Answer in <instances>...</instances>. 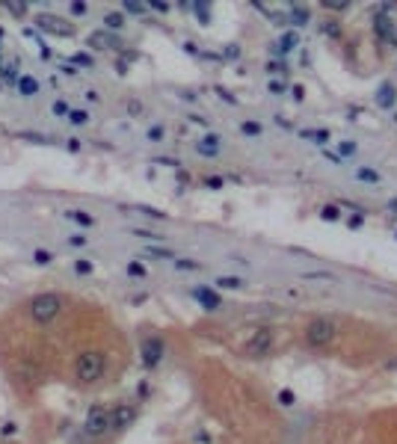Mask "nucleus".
<instances>
[{
	"label": "nucleus",
	"mask_w": 397,
	"mask_h": 444,
	"mask_svg": "<svg viewBox=\"0 0 397 444\" xmlns=\"http://www.w3.org/2000/svg\"><path fill=\"white\" fill-rule=\"evenodd\" d=\"M74 370H77V379L80 382H98L107 370V359H104L101 353H83L80 359L74 361Z\"/></svg>",
	"instance_id": "nucleus-1"
},
{
	"label": "nucleus",
	"mask_w": 397,
	"mask_h": 444,
	"mask_svg": "<svg viewBox=\"0 0 397 444\" xmlns=\"http://www.w3.org/2000/svg\"><path fill=\"white\" fill-rule=\"evenodd\" d=\"M335 332H338V326L332 323L329 317H317V320H311L306 326V341L311 346H329L335 341Z\"/></svg>",
	"instance_id": "nucleus-2"
},
{
	"label": "nucleus",
	"mask_w": 397,
	"mask_h": 444,
	"mask_svg": "<svg viewBox=\"0 0 397 444\" xmlns=\"http://www.w3.org/2000/svg\"><path fill=\"white\" fill-rule=\"evenodd\" d=\"M59 296L56 293H39L33 302H30V314H33L36 323H51L53 317L59 314Z\"/></svg>",
	"instance_id": "nucleus-3"
},
{
	"label": "nucleus",
	"mask_w": 397,
	"mask_h": 444,
	"mask_svg": "<svg viewBox=\"0 0 397 444\" xmlns=\"http://www.w3.org/2000/svg\"><path fill=\"white\" fill-rule=\"evenodd\" d=\"M113 427V411L104 406H92L86 415V432L89 435H104L107 429Z\"/></svg>",
	"instance_id": "nucleus-4"
},
{
	"label": "nucleus",
	"mask_w": 397,
	"mask_h": 444,
	"mask_svg": "<svg viewBox=\"0 0 397 444\" xmlns=\"http://www.w3.org/2000/svg\"><path fill=\"white\" fill-rule=\"evenodd\" d=\"M270 346H273V329H267V326H258V329L246 338V350H249L252 356H264Z\"/></svg>",
	"instance_id": "nucleus-5"
},
{
	"label": "nucleus",
	"mask_w": 397,
	"mask_h": 444,
	"mask_svg": "<svg viewBox=\"0 0 397 444\" xmlns=\"http://www.w3.org/2000/svg\"><path fill=\"white\" fill-rule=\"evenodd\" d=\"M36 24H39L45 33H53V36H74V27H71L69 21L56 18V15H39V18H36Z\"/></svg>",
	"instance_id": "nucleus-6"
},
{
	"label": "nucleus",
	"mask_w": 397,
	"mask_h": 444,
	"mask_svg": "<svg viewBox=\"0 0 397 444\" xmlns=\"http://www.w3.org/2000/svg\"><path fill=\"white\" fill-rule=\"evenodd\" d=\"M163 350H166V343L160 341V338H148V341L142 343V364L151 370L157 367V361L163 359Z\"/></svg>",
	"instance_id": "nucleus-7"
},
{
	"label": "nucleus",
	"mask_w": 397,
	"mask_h": 444,
	"mask_svg": "<svg viewBox=\"0 0 397 444\" xmlns=\"http://www.w3.org/2000/svg\"><path fill=\"white\" fill-rule=\"evenodd\" d=\"M193 296H196V299H199V305L207 308V311H213V308L223 305V296H220L217 291H210V288H205V284H199V288L193 291Z\"/></svg>",
	"instance_id": "nucleus-8"
},
{
	"label": "nucleus",
	"mask_w": 397,
	"mask_h": 444,
	"mask_svg": "<svg viewBox=\"0 0 397 444\" xmlns=\"http://www.w3.org/2000/svg\"><path fill=\"white\" fill-rule=\"evenodd\" d=\"M199 154H207V157H217L220 154V134H205V137L196 142Z\"/></svg>",
	"instance_id": "nucleus-9"
},
{
	"label": "nucleus",
	"mask_w": 397,
	"mask_h": 444,
	"mask_svg": "<svg viewBox=\"0 0 397 444\" xmlns=\"http://www.w3.org/2000/svg\"><path fill=\"white\" fill-rule=\"evenodd\" d=\"M89 45L95 48V51H101V48H116L119 45V39L110 33H104V30H95V33L89 36Z\"/></svg>",
	"instance_id": "nucleus-10"
},
{
	"label": "nucleus",
	"mask_w": 397,
	"mask_h": 444,
	"mask_svg": "<svg viewBox=\"0 0 397 444\" xmlns=\"http://www.w3.org/2000/svg\"><path fill=\"white\" fill-rule=\"evenodd\" d=\"M394 101H397V89L391 83H382L380 92H377V104L380 107H394Z\"/></svg>",
	"instance_id": "nucleus-11"
},
{
	"label": "nucleus",
	"mask_w": 397,
	"mask_h": 444,
	"mask_svg": "<svg viewBox=\"0 0 397 444\" xmlns=\"http://www.w3.org/2000/svg\"><path fill=\"white\" fill-rule=\"evenodd\" d=\"M134 421V409H128V406H119V409L113 411V427L116 429H125L128 424Z\"/></svg>",
	"instance_id": "nucleus-12"
},
{
	"label": "nucleus",
	"mask_w": 397,
	"mask_h": 444,
	"mask_svg": "<svg viewBox=\"0 0 397 444\" xmlns=\"http://www.w3.org/2000/svg\"><path fill=\"white\" fill-rule=\"evenodd\" d=\"M217 288H220V291H240L243 278H237V275H220V278H217Z\"/></svg>",
	"instance_id": "nucleus-13"
},
{
	"label": "nucleus",
	"mask_w": 397,
	"mask_h": 444,
	"mask_svg": "<svg viewBox=\"0 0 397 444\" xmlns=\"http://www.w3.org/2000/svg\"><path fill=\"white\" fill-rule=\"evenodd\" d=\"M18 92H21V95H36V92H39V80H36V77H27V74H21V80H18Z\"/></svg>",
	"instance_id": "nucleus-14"
},
{
	"label": "nucleus",
	"mask_w": 397,
	"mask_h": 444,
	"mask_svg": "<svg viewBox=\"0 0 397 444\" xmlns=\"http://www.w3.org/2000/svg\"><path fill=\"white\" fill-rule=\"evenodd\" d=\"M66 216L74 219L77 225H83V228H92V225H95V216H89L86 210H66Z\"/></svg>",
	"instance_id": "nucleus-15"
},
{
	"label": "nucleus",
	"mask_w": 397,
	"mask_h": 444,
	"mask_svg": "<svg viewBox=\"0 0 397 444\" xmlns=\"http://www.w3.org/2000/svg\"><path fill=\"white\" fill-rule=\"evenodd\" d=\"M377 33H380L382 42H394V39H391V21H388L385 15H377Z\"/></svg>",
	"instance_id": "nucleus-16"
},
{
	"label": "nucleus",
	"mask_w": 397,
	"mask_h": 444,
	"mask_svg": "<svg viewBox=\"0 0 397 444\" xmlns=\"http://www.w3.org/2000/svg\"><path fill=\"white\" fill-rule=\"evenodd\" d=\"M302 137L311 139V142H317V145H326V142H329V131H326V128H317V131H302Z\"/></svg>",
	"instance_id": "nucleus-17"
},
{
	"label": "nucleus",
	"mask_w": 397,
	"mask_h": 444,
	"mask_svg": "<svg viewBox=\"0 0 397 444\" xmlns=\"http://www.w3.org/2000/svg\"><path fill=\"white\" fill-rule=\"evenodd\" d=\"M356 178H359V181H364V184H380V181H382V178H380V172L368 169V166L356 169Z\"/></svg>",
	"instance_id": "nucleus-18"
},
{
	"label": "nucleus",
	"mask_w": 397,
	"mask_h": 444,
	"mask_svg": "<svg viewBox=\"0 0 397 444\" xmlns=\"http://www.w3.org/2000/svg\"><path fill=\"white\" fill-rule=\"evenodd\" d=\"M296 42H299V36H296L294 30H291V33H285V36H282V45H279V51H282V53L294 51V48H296Z\"/></svg>",
	"instance_id": "nucleus-19"
},
{
	"label": "nucleus",
	"mask_w": 397,
	"mask_h": 444,
	"mask_svg": "<svg viewBox=\"0 0 397 444\" xmlns=\"http://www.w3.org/2000/svg\"><path fill=\"white\" fill-rule=\"evenodd\" d=\"M121 24H125V15L121 12H107L104 15V27H110V30H119Z\"/></svg>",
	"instance_id": "nucleus-20"
},
{
	"label": "nucleus",
	"mask_w": 397,
	"mask_h": 444,
	"mask_svg": "<svg viewBox=\"0 0 397 444\" xmlns=\"http://www.w3.org/2000/svg\"><path fill=\"white\" fill-rule=\"evenodd\" d=\"M240 131H243V137H261L264 134V128H261L258 121H243Z\"/></svg>",
	"instance_id": "nucleus-21"
},
{
	"label": "nucleus",
	"mask_w": 397,
	"mask_h": 444,
	"mask_svg": "<svg viewBox=\"0 0 397 444\" xmlns=\"http://www.w3.org/2000/svg\"><path fill=\"white\" fill-rule=\"evenodd\" d=\"M0 77L9 80V83H15V86H18V80H21V74H18L15 66H0Z\"/></svg>",
	"instance_id": "nucleus-22"
},
{
	"label": "nucleus",
	"mask_w": 397,
	"mask_h": 444,
	"mask_svg": "<svg viewBox=\"0 0 397 444\" xmlns=\"http://www.w3.org/2000/svg\"><path fill=\"white\" fill-rule=\"evenodd\" d=\"M71 62H74V66H80V69H92V66H95V59H92L89 53H83V51L74 53V56H71Z\"/></svg>",
	"instance_id": "nucleus-23"
},
{
	"label": "nucleus",
	"mask_w": 397,
	"mask_h": 444,
	"mask_svg": "<svg viewBox=\"0 0 397 444\" xmlns=\"http://www.w3.org/2000/svg\"><path fill=\"white\" fill-rule=\"evenodd\" d=\"M320 216H323V219H326V222H335V219H341V207H338V205H326V207H323V210H320Z\"/></svg>",
	"instance_id": "nucleus-24"
},
{
	"label": "nucleus",
	"mask_w": 397,
	"mask_h": 444,
	"mask_svg": "<svg viewBox=\"0 0 397 444\" xmlns=\"http://www.w3.org/2000/svg\"><path fill=\"white\" fill-rule=\"evenodd\" d=\"M69 121H71V124H86L89 113H86V110H69Z\"/></svg>",
	"instance_id": "nucleus-25"
},
{
	"label": "nucleus",
	"mask_w": 397,
	"mask_h": 444,
	"mask_svg": "<svg viewBox=\"0 0 397 444\" xmlns=\"http://www.w3.org/2000/svg\"><path fill=\"white\" fill-rule=\"evenodd\" d=\"M279 403H282V406H294V403H296V394L291 391V388H282V391H279Z\"/></svg>",
	"instance_id": "nucleus-26"
},
{
	"label": "nucleus",
	"mask_w": 397,
	"mask_h": 444,
	"mask_svg": "<svg viewBox=\"0 0 397 444\" xmlns=\"http://www.w3.org/2000/svg\"><path fill=\"white\" fill-rule=\"evenodd\" d=\"M145 9H148V6H142V3H134V0L128 3V0H125V12H128V15H145Z\"/></svg>",
	"instance_id": "nucleus-27"
},
{
	"label": "nucleus",
	"mask_w": 397,
	"mask_h": 444,
	"mask_svg": "<svg viewBox=\"0 0 397 444\" xmlns=\"http://www.w3.org/2000/svg\"><path fill=\"white\" fill-rule=\"evenodd\" d=\"M291 21H296V24H309V12H306L302 6H294V9H291Z\"/></svg>",
	"instance_id": "nucleus-28"
},
{
	"label": "nucleus",
	"mask_w": 397,
	"mask_h": 444,
	"mask_svg": "<svg viewBox=\"0 0 397 444\" xmlns=\"http://www.w3.org/2000/svg\"><path fill=\"white\" fill-rule=\"evenodd\" d=\"M33 261L45 267V264H51V261H53V255L48 252V249H36V252H33Z\"/></svg>",
	"instance_id": "nucleus-29"
},
{
	"label": "nucleus",
	"mask_w": 397,
	"mask_h": 444,
	"mask_svg": "<svg viewBox=\"0 0 397 444\" xmlns=\"http://www.w3.org/2000/svg\"><path fill=\"white\" fill-rule=\"evenodd\" d=\"M145 255H148V258H175V252H169V249H157V246H148V249H145Z\"/></svg>",
	"instance_id": "nucleus-30"
},
{
	"label": "nucleus",
	"mask_w": 397,
	"mask_h": 444,
	"mask_svg": "<svg viewBox=\"0 0 397 444\" xmlns=\"http://www.w3.org/2000/svg\"><path fill=\"white\" fill-rule=\"evenodd\" d=\"M163 134H166V131H163V124H155V128H148V134H145V137H148V142H160V139H163Z\"/></svg>",
	"instance_id": "nucleus-31"
},
{
	"label": "nucleus",
	"mask_w": 397,
	"mask_h": 444,
	"mask_svg": "<svg viewBox=\"0 0 397 444\" xmlns=\"http://www.w3.org/2000/svg\"><path fill=\"white\" fill-rule=\"evenodd\" d=\"M128 275H137V278H145V267L139 261H131L128 264Z\"/></svg>",
	"instance_id": "nucleus-32"
},
{
	"label": "nucleus",
	"mask_w": 397,
	"mask_h": 444,
	"mask_svg": "<svg viewBox=\"0 0 397 444\" xmlns=\"http://www.w3.org/2000/svg\"><path fill=\"white\" fill-rule=\"evenodd\" d=\"M6 9H9L12 15L24 18V15H27V9H30V6H27V3H6Z\"/></svg>",
	"instance_id": "nucleus-33"
},
{
	"label": "nucleus",
	"mask_w": 397,
	"mask_h": 444,
	"mask_svg": "<svg viewBox=\"0 0 397 444\" xmlns=\"http://www.w3.org/2000/svg\"><path fill=\"white\" fill-rule=\"evenodd\" d=\"M175 267H178V270H199V264L190 261V258H175Z\"/></svg>",
	"instance_id": "nucleus-34"
},
{
	"label": "nucleus",
	"mask_w": 397,
	"mask_h": 444,
	"mask_svg": "<svg viewBox=\"0 0 397 444\" xmlns=\"http://www.w3.org/2000/svg\"><path fill=\"white\" fill-rule=\"evenodd\" d=\"M74 273L77 275H92V264H89V261H74Z\"/></svg>",
	"instance_id": "nucleus-35"
},
{
	"label": "nucleus",
	"mask_w": 397,
	"mask_h": 444,
	"mask_svg": "<svg viewBox=\"0 0 397 444\" xmlns=\"http://www.w3.org/2000/svg\"><path fill=\"white\" fill-rule=\"evenodd\" d=\"M353 151H356V142H350V139H347V142H341V145H338V157H350V154H353Z\"/></svg>",
	"instance_id": "nucleus-36"
},
{
	"label": "nucleus",
	"mask_w": 397,
	"mask_h": 444,
	"mask_svg": "<svg viewBox=\"0 0 397 444\" xmlns=\"http://www.w3.org/2000/svg\"><path fill=\"white\" fill-rule=\"evenodd\" d=\"M51 110H53V116H69V104L63 101V98H59V101H53Z\"/></svg>",
	"instance_id": "nucleus-37"
},
{
	"label": "nucleus",
	"mask_w": 397,
	"mask_h": 444,
	"mask_svg": "<svg viewBox=\"0 0 397 444\" xmlns=\"http://www.w3.org/2000/svg\"><path fill=\"white\" fill-rule=\"evenodd\" d=\"M302 278H309V281H332V273H306Z\"/></svg>",
	"instance_id": "nucleus-38"
},
{
	"label": "nucleus",
	"mask_w": 397,
	"mask_h": 444,
	"mask_svg": "<svg viewBox=\"0 0 397 444\" xmlns=\"http://www.w3.org/2000/svg\"><path fill=\"white\" fill-rule=\"evenodd\" d=\"M193 9H196V15H202V18H199L202 24H207V21H210V18H207V3H196Z\"/></svg>",
	"instance_id": "nucleus-39"
},
{
	"label": "nucleus",
	"mask_w": 397,
	"mask_h": 444,
	"mask_svg": "<svg viewBox=\"0 0 397 444\" xmlns=\"http://www.w3.org/2000/svg\"><path fill=\"white\" fill-rule=\"evenodd\" d=\"M267 89H270V95H282V92H285V83H282V80H270Z\"/></svg>",
	"instance_id": "nucleus-40"
},
{
	"label": "nucleus",
	"mask_w": 397,
	"mask_h": 444,
	"mask_svg": "<svg viewBox=\"0 0 397 444\" xmlns=\"http://www.w3.org/2000/svg\"><path fill=\"white\" fill-rule=\"evenodd\" d=\"M128 110H131V116H142V104H139L137 98H131V101H128Z\"/></svg>",
	"instance_id": "nucleus-41"
},
{
	"label": "nucleus",
	"mask_w": 397,
	"mask_h": 444,
	"mask_svg": "<svg viewBox=\"0 0 397 444\" xmlns=\"http://www.w3.org/2000/svg\"><path fill=\"white\" fill-rule=\"evenodd\" d=\"M264 69H267V74H279V71L285 69V66H282V62H279V59H270V62H267V66H264Z\"/></svg>",
	"instance_id": "nucleus-42"
},
{
	"label": "nucleus",
	"mask_w": 397,
	"mask_h": 444,
	"mask_svg": "<svg viewBox=\"0 0 397 444\" xmlns=\"http://www.w3.org/2000/svg\"><path fill=\"white\" fill-rule=\"evenodd\" d=\"M155 160H157V163H163V166H175V169L181 166V160H175V157H155Z\"/></svg>",
	"instance_id": "nucleus-43"
},
{
	"label": "nucleus",
	"mask_w": 397,
	"mask_h": 444,
	"mask_svg": "<svg viewBox=\"0 0 397 444\" xmlns=\"http://www.w3.org/2000/svg\"><path fill=\"white\" fill-rule=\"evenodd\" d=\"M217 95H220V98H225V101H228V104H237V98H234L231 92H225L223 86H217Z\"/></svg>",
	"instance_id": "nucleus-44"
},
{
	"label": "nucleus",
	"mask_w": 397,
	"mask_h": 444,
	"mask_svg": "<svg viewBox=\"0 0 397 444\" xmlns=\"http://www.w3.org/2000/svg\"><path fill=\"white\" fill-rule=\"evenodd\" d=\"M362 213H353V216H350V219H347V225H350V228H362Z\"/></svg>",
	"instance_id": "nucleus-45"
},
{
	"label": "nucleus",
	"mask_w": 397,
	"mask_h": 444,
	"mask_svg": "<svg viewBox=\"0 0 397 444\" xmlns=\"http://www.w3.org/2000/svg\"><path fill=\"white\" fill-rule=\"evenodd\" d=\"M71 15H86V3H71Z\"/></svg>",
	"instance_id": "nucleus-46"
},
{
	"label": "nucleus",
	"mask_w": 397,
	"mask_h": 444,
	"mask_svg": "<svg viewBox=\"0 0 397 444\" xmlns=\"http://www.w3.org/2000/svg\"><path fill=\"white\" fill-rule=\"evenodd\" d=\"M134 234H137V237H151V240H160V234H151V231H145V228H134Z\"/></svg>",
	"instance_id": "nucleus-47"
},
{
	"label": "nucleus",
	"mask_w": 397,
	"mask_h": 444,
	"mask_svg": "<svg viewBox=\"0 0 397 444\" xmlns=\"http://www.w3.org/2000/svg\"><path fill=\"white\" fill-rule=\"evenodd\" d=\"M205 184H207V187H210V189H220V187H223V184H225V181H223V178H207Z\"/></svg>",
	"instance_id": "nucleus-48"
},
{
	"label": "nucleus",
	"mask_w": 397,
	"mask_h": 444,
	"mask_svg": "<svg viewBox=\"0 0 397 444\" xmlns=\"http://www.w3.org/2000/svg\"><path fill=\"white\" fill-rule=\"evenodd\" d=\"M69 243L71 246H86V237L83 234H74V237H69Z\"/></svg>",
	"instance_id": "nucleus-49"
},
{
	"label": "nucleus",
	"mask_w": 397,
	"mask_h": 444,
	"mask_svg": "<svg viewBox=\"0 0 397 444\" xmlns=\"http://www.w3.org/2000/svg\"><path fill=\"white\" fill-rule=\"evenodd\" d=\"M302 95H306V92H302V86L294 83V98H296V101H302Z\"/></svg>",
	"instance_id": "nucleus-50"
},
{
	"label": "nucleus",
	"mask_w": 397,
	"mask_h": 444,
	"mask_svg": "<svg viewBox=\"0 0 397 444\" xmlns=\"http://www.w3.org/2000/svg\"><path fill=\"white\" fill-rule=\"evenodd\" d=\"M0 432H3V435H12V432H15V424H3V429H0Z\"/></svg>",
	"instance_id": "nucleus-51"
},
{
	"label": "nucleus",
	"mask_w": 397,
	"mask_h": 444,
	"mask_svg": "<svg viewBox=\"0 0 397 444\" xmlns=\"http://www.w3.org/2000/svg\"><path fill=\"white\" fill-rule=\"evenodd\" d=\"M151 9H157V12H169V6H166V3H151Z\"/></svg>",
	"instance_id": "nucleus-52"
},
{
	"label": "nucleus",
	"mask_w": 397,
	"mask_h": 444,
	"mask_svg": "<svg viewBox=\"0 0 397 444\" xmlns=\"http://www.w3.org/2000/svg\"><path fill=\"white\" fill-rule=\"evenodd\" d=\"M69 151H80V142L77 139H69Z\"/></svg>",
	"instance_id": "nucleus-53"
},
{
	"label": "nucleus",
	"mask_w": 397,
	"mask_h": 444,
	"mask_svg": "<svg viewBox=\"0 0 397 444\" xmlns=\"http://www.w3.org/2000/svg\"><path fill=\"white\" fill-rule=\"evenodd\" d=\"M388 210H394V213H397V199H391V202H388Z\"/></svg>",
	"instance_id": "nucleus-54"
},
{
	"label": "nucleus",
	"mask_w": 397,
	"mask_h": 444,
	"mask_svg": "<svg viewBox=\"0 0 397 444\" xmlns=\"http://www.w3.org/2000/svg\"><path fill=\"white\" fill-rule=\"evenodd\" d=\"M0 39H3V30H0Z\"/></svg>",
	"instance_id": "nucleus-55"
}]
</instances>
